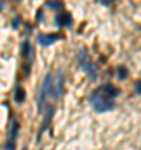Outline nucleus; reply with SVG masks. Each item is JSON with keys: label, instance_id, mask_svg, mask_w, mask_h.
Listing matches in <instances>:
<instances>
[{"label": "nucleus", "instance_id": "nucleus-10", "mask_svg": "<svg viewBox=\"0 0 141 150\" xmlns=\"http://www.w3.org/2000/svg\"><path fill=\"white\" fill-rule=\"evenodd\" d=\"M118 77L121 79V80L128 77V70H126V67H119V69H118Z\"/></svg>", "mask_w": 141, "mask_h": 150}, {"label": "nucleus", "instance_id": "nucleus-6", "mask_svg": "<svg viewBox=\"0 0 141 150\" xmlns=\"http://www.w3.org/2000/svg\"><path fill=\"white\" fill-rule=\"evenodd\" d=\"M55 22H57L58 27H71V25H73V18H71V15L66 13V12H60L58 15L55 17Z\"/></svg>", "mask_w": 141, "mask_h": 150}, {"label": "nucleus", "instance_id": "nucleus-9", "mask_svg": "<svg viewBox=\"0 0 141 150\" xmlns=\"http://www.w3.org/2000/svg\"><path fill=\"white\" fill-rule=\"evenodd\" d=\"M47 7L52 8V10H63V8H65L61 2H47Z\"/></svg>", "mask_w": 141, "mask_h": 150}, {"label": "nucleus", "instance_id": "nucleus-1", "mask_svg": "<svg viewBox=\"0 0 141 150\" xmlns=\"http://www.w3.org/2000/svg\"><path fill=\"white\" fill-rule=\"evenodd\" d=\"M63 83H65V75L63 70H58L57 74H47L43 79V83L40 87L38 92V98H37V107L38 112H43L47 98H53V100H60L63 95Z\"/></svg>", "mask_w": 141, "mask_h": 150}, {"label": "nucleus", "instance_id": "nucleus-7", "mask_svg": "<svg viewBox=\"0 0 141 150\" xmlns=\"http://www.w3.org/2000/svg\"><path fill=\"white\" fill-rule=\"evenodd\" d=\"M53 113H55V108H53V107H48V112L45 113V117H43V122H42V127H40V130H38L37 140H40V137H42V134H43V132H45L47 129H48V125H50V120H52V117H53Z\"/></svg>", "mask_w": 141, "mask_h": 150}, {"label": "nucleus", "instance_id": "nucleus-3", "mask_svg": "<svg viewBox=\"0 0 141 150\" xmlns=\"http://www.w3.org/2000/svg\"><path fill=\"white\" fill-rule=\"evenodd\" d=\"M76 60H78V65L83 69V72H85L88 77H91V80H96L98 79V69H96V65L91 62L90 55H88V50L85 47L80 48V52L76 55Z\"/></svg>", "mask_w": 141, "mask_h": 150}, {"label": "nucleus", "instance_id": "nucleus-2", "mask_svg": "<svg viewBox=\"0 0 141 150\" xmlns=\"http://www.w3.org/2000/svg\"><path fill=\"white\" fill-rule=\"evenodd\" d=\"M119 95V90L113 83H105L100 85L95 92L90 95V103L95 108V112H110L114 108V98Z\"/></svg>", "mask_w": 141, "mask_h": 150}, {"label": "nucleus", "instance_id": "nucleus-11", "mask_svg": "<svg viewBox=\"0 0 141 150\" xmlns=\"http://www.w3.org/2000/svg\"><path fill=\"white\" fill-rule=\"evenodd\" d=\"M135 92L138 93V95H141V80H138L135 83Z\"/></svg>", "mask_w": 141, "mask_h": 150}, {"label": "nucleus", "instance_id": "nucleus-8", "mask_svg": "<svg viewBox=\"0 0 141 150\" xmlns=\"http://www.w3.org/2000/svg\"><path fill=\"white\" fill-rule=\"evenodd\" d=\"M23 100H25V92H23V88L20 85L15 87V102L22 103Z\"/></svg>", "mask_w": 141, "mask_h": 150}, {"label": "nucleus", "instance_id": "nucleus-5", "mask_svg": "<svg viewBox=\"0 0 141 150\" xmlns=\"http://www.w3.org/2000/svg\"><path fill=\"white\" fill-rule=\"evenodd\" d=\"M60 38H61V35H58V33H38V43L43 45V47L52 45Z\"/></svg>", "mask_w": 141, "mask_h": 150}, {"label": "nucleus", "instance_id": "nucleus-4", "mask_svg": "<svg viewBox=\"0 0 141 150\" xmlns=\"http://www.w3.org/2000/svg\"><path fill=\"white\" fill-rule=\"evenodd\" d=\"M22 55H23V60H25V65H23V72L25 75L30 74V67H32V62H33V48H32V43L25 40L22 43Z\"/></svg>", "mask_w": 141, "mask_h": 150}]
</instances>
